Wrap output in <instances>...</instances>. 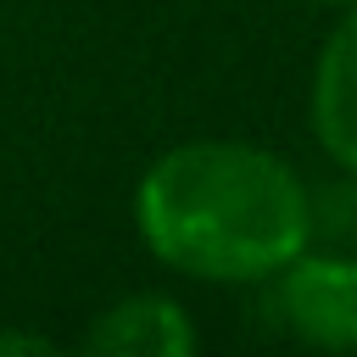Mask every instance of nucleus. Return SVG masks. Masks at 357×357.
Masks as SVG:
<instances>
[{"label": "nucleus", "mask_w": 357, "mask_h": 357, "mask_svg": "<svg viewBox=\"0 0 357 357\" xmlns=\"http://www.w3.org/2000/svg\"><path fill=\"white\" fill-rule=\"evenodd\" d=\"M139 245L201 284H262L312 245V190L245 139H190L162 151L134 184Z\"/></svg>", "instance_id": "obj_1"}, {"label": "nucleus", "mask_w": 357, "mask_h": 357, "mask_svg": "<svg viewBox=\"0 0 357 357\" xmlns=\"http://www.w3.org/2000/svg\"><path fill=\"white\" fill-rule=\"evenodd\" d=\"M257 290H262V318L279 335L312 351H357V257L307 245Z\"/></svg>", "instance_id": "obj_2"}, {"label": "nucleus", "mask_w": 357, "mask_h": 357, "mask_svg": "<svg viewBox=\"0 0 357 357\" xmlns=\"http://www.w3.org/2000/svg\"><path fill=\"white\" fill-rule=\"evenodd\" d=\"M307 112H312V134H318L324 156L357 178V6L340 11V22L329 28V39L312 61Z\"/></svg>", "instance_id": "obj_3"}, {"label": "nucleus", "mask_w": 357, "mask_h": 357, "mask_svg": "<svg viewBox=\"0 0 357 357\" xmlns=\"http://www.w3.org/2000/svg\"><path fill=\"white\" fill-rule=\"evenodd\" d=\"M195 340L201 335H195L190 312L173 296H156V290H139V296L100 307L89 335H84V346L100 351V357H190Z\"/></svg>", "instance_id": "obj_4"}, {"label": "nucleus", "mask_w": 357, "mask_h": 357, "mask_svg": "<svg viewBox=\"0 0 357 357\" xmlns=\"http://www.w3.org/2000/svg\"><path fill=\"white\" fill-rule=\"evenodd\" d=\"M0 351H50L45 335H22V329H6L0 335Z\"/></svg>", "instance_id": "obj_5"}, {"label": "nucleus", "mask_w": 357, "mask_h": 357, "mask_svg": "<svg viewBox=\"0 0 357 357\" xmlns=\"http://www.w3.org/2000/svg\"><path fill=\"white\" fill-rule=\"evenodd\" d=\"M312 6H329V11H346V6H357V0H312Z\"/></svg>", "instance_id": "obj_6"}]
</instances>
